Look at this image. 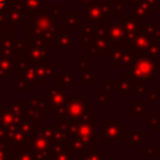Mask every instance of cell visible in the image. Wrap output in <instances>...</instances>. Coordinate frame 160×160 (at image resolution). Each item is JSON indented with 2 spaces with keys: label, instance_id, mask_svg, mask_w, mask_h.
I'll use <instances>...</instances> for the list:
<instances>
[{
  "label": "cell",
  "instance_id": "1",
  "mask_svg": "<svg viewBox=\"0 0 160 160\" xmlns=\"http://www.w3.org/2000/svg\"><path fill=\"white\" fill-rule=\"evenodd\" d=\"M56 125H36L28 139L26 146L34 154L35 160H50L58 145Z\"/></svg>",
  "mask_w": 160,
  "mask_h": 160
},
{
  "label": "cell",
  "instance_id": "2",
  "mask_svg": "<svg viewBox=\"0 0 160 160\" xmlns=\"http://www.w3.org/2000/svg\"><path fill=\"white\" fill-rule=\"evenodd\" d=\"M158 68V56H136L134 62L125 69V79L131 80L135 88L140 85H146L148 80L156 74Z\"/></svg>",
  "mask_w": 160,
  "mask_h": 160
},
{
  "label": "cell",
  "instance_id": "3",
  "mask_svg": "<svg viewBox=\"0 0 160 160\" xmlns=\"http://www.w3.org/2000/svg\"><path fill=\"white\" fill-rule=\"evenodd\" d=\"M90 109V102L85 100L84 96H78L69 99L68 102L59 109L56 114V120H76L85 115Z\"/></svg>",
  "mask_w": 160,
  "mask_h": 160
},
{
  "label": "cell",
  "instance_id": "4",
  "mask_svg": "<svg viewBox=\"0 0 160 160\" xmlns=\"http://www.w3.org/2000/svg\"><path fill=\"white\" fill-rule=\"evenodd\" d=\"M135 58H136V55L129 48L128 44L111 46V49L108 52V60L110 62H112L114 68L126 69L128 66H130L134 62Z\"/></svg>",
  "mask_w": 160,
  "mask_h": 160
},
{
  "label": "cell",
  "instance_id": "5",
  "mask_svg": "<svg viewBox=\"0 0 160 160\" xmlns=\"http://www.w3.org/2000/svg\"><path fill=\"white\" fill-rule=\"evenodd\" d=\"M101 140L105 141H126L125 126L118 119L101 120Z\"/></svg>",
  "mask_w": 160,
  "mask_h": 160
},
{
  "label": "cell",
  "instance_id": "6",
  "mask_svg": "<svg viewBox=\"0 0 160 160\" xmlns=\"http://www.w3.org/2000/svg\"><path fill=\"white\" fill-rule=\"evenodd\" d=\"M158 39L141 32L140 35H138L136 38H134L132 40H130L128 42L129 48L134 51V54L136 56H148V54L150 52V50L158 45Z\"/></svg>",
  "mask_w": 160,
  "mask_h": 160
},
{
  "label": "cell",
  "instance_id": "7",
  "mask_svg": "<svg viewBox=\"0 0 160 160\" xmlns=\"http://www.w3.org/2000/svg\"><path fill=\"white\" fill-rule=\"evenodd\" d=\"M68 98L66 94L61 90V89H55L52 88L51 90L46 91L45 95V111H51V112H56L59 109H61L66 102H68Z\"/></svg>",
  "mask_w": 160,
  "mask_h": 160
},
{
  "label": "cell",
  "instance_id": "8",
  "mask_svg": "<svg viewBox=\"0 0 160 160\" xmlns=\"http://www.w3.org/2000/svg\"><path fill=\"white\" fill-rule=\"evenodd\" d=\"M108 40L110 41V44L112 46L115 45H122V44H128V36H126V31L121 24V21H116V22H108V34H106Z\"/></svg>",
  "mask_w": 160,
  "mask_h": 160
},
{
  "label": "cell",
  "instance_id": "9",
  "mask_svg": "<svg viewBox=\"0 0 160 160\" xmlns=\"http://www.w3.org/2000/svg\"><path fill=\"white\" fill-rule=\"evenodd\" d=\"M125 31H126V36H128V40H132L134 38H136L138 35L141 34V30L142 28L148 24V21H144V20H140L138 18H134V16H130V18H122L120 19Z\"/></svg>",
  "mask_w": 160,
  "mask_h": 160
},
{
  "label": "cell",
  "instance_id": "10",
  "mask_svg": "<svg viewBox=\"0 0 160 160\" xmlns=\"http://www.w3.org/2000/svg\"><path fill=\"white\" fill-rule=\"evenodd\" d=\"M106 11L105 8L101 2L98 4H91L89 6H86V11H85V18L88 21L90 22H96L98 25L101 24H106Z\"/></svg>",
  "mask_w": 160,
  "mask_h": 160
},
{
  "label": "cell",
  "instance_id": "11",
  "mask_svg": "<svg viewBox=\"0 0 160 160\" xmlns=\"http://www.w3.org/2000/svg\"><path fill=\"white\" fill-rule=\"evenodd\" d=\"M148 102L146 101H131L130 102V118L131 119H148Z\"/></svg>",
  "mask_w": 160,
  "mask_h": 160
},
{
  "label": "cell",
  "instance_id": "12",
  "mask_svg": "<svg viewBox=\"0 0 160 160\" xmlns=\"http://www.w3.org/2000/svg\"><path fill=\"white\" fill-rule=\"evenodd\" d=\"M126 141L130 144L131 148L144 146L148 142V130L141 131H132L126 136Z\"/></svg>",
  "mask_w": 160,
  "mask_h": 160
},
{
  "label": "cell",
  "instance_id": "13",
  "mask_svg": "<svg viewBox=\"0 0 160 160\" xmlns=\"http://www.w3.org/2000/svg\"><path fill=\"white\" fill-rule=\"evenodd\" d=\"M50 160H74V152L69 150L65 145L58 144L54 149Z\"/></svg>",
  "mask_w": 160,
  "mask_h": 160
},
{
  "label": "cell",
  "instance_id": "14",
  "mask_svg": "<svg viewBox=\"0 0 160 160\" xmlns=\"http://www.w3.org/2000/svg\"><path fill=\"white\" fill-rule=\"evenodd\" d=\"M79 160H108V155L102 151L101 148L96 146L90 151L79 154Z\"/></svg>",
  "mask_w": 160,
  "mask_h": 160
},
{
  "label": "cell",
  "instance_id": "15",
  "mask_svg": "<svg viewBox=\"0 0 160 160\" xmlns=\"http://www.w3.org/2000/svg\"><path fill=\"white\" fill-rule=\"evenodd\" d=\"M116 90L120 96H129L132 90H135V85L131 80L124 79V80H118L116 84Z\"/></svg>",
  "mask_w": 160,
  "mask_h": 160
},
{
  "label": "cell",
  "instance_id": "16",
  "mask_svg": "<svg viewBox=\"0 0 160 160\" xmlns=\"http://www.w3.org/2000/svg\"><path fill=\"white\" fill-rule=\"evenodd\" d=\"M110 101H112V91L110 90L96 91V106L98 108H106Z\"/></svg>",
  "mask_w": 160,
  "mask_h": 160
},
{
  "label": "cell",
  "instance_id": "17",
  "mask_svg": "<svg viewBox=\"0 0 160 160\" xmlns=\"http://www.w3.org/2000/svg\"><path fill=\"white\" fill-rule=\"evenodd\" d=\"M141 158L142 159H158L159 158V148L155 146L151 141H148L141 148Z\"/></svg>",
  "mask_w": 160,
  "mask_h": 160
},
{
  "label": "cell",
  "instance_id": "18",
  "mask_svg": "<svg viewBox=\"0 0 160 160\" xmlns=\"http://www.w3.org/2000/svg\"><path fill=\"white\" fill-rule=\"evenodd\" d=\"M14 160H35L34 154L31 152V150L25 145L16 148V156Z\"/></svg>",
  "mask_w": 160,
  "mask_h": 160
},
{
  "label": "cell",
  "instance_id": "19",
  "mask_svg": "<svg viewBox=\"0 0 160 160\" xmlns=\"http://www.w3.org/2000/svg\"><path fill=\"white\" fill-rule=\"evenodd\" d=\"M148 120V130H160V116L158 112L150 114Z\"/></svg>",
  "mask_w": 160,
  "mask_h": 160
},
{
  "label": "cell",
  "instance_id": "20",
  "mask_svg": "<svg viewBox=\"0 0 160 160\" xmlns=\"http://www.w3.org/2000/svg\"><path fill=\"white\" fill-rule=\"evenodd\" d=\"M0 160H14L11 159V146L0 142Z\"/></svg>",
  "mask_w": 160,
  "mask_h": 160
},
{
  "label": "cell",
  "instance_id": "21",
  "mask_svg": "<svg viewBox=\"0 0 160 160\" xmlns=\"http://www.w3.org/2000/svg\"><path fill=\"white\" fill-rule=\"evenodd\" d=\"M59 39H61V44H59L58 45V49L60 50H71L72 49V45H71V39H72V36L71 35H65V36H61V38H59Z\"/></svg>",
  "mask_w": 160,
  "mask_h": 160
},
{
  "label": "cell",
  "instance_id": "22",
  "mask_svg": "<svg viewBox=\"0 0 160 160\" xmlns=\"http://www.w3.org/2000/svg\"><path fill=\"white\" fill-rule=\"evenodd\" d=\"M84 71V70H82ZM85 74L86 75H80V82L84 84V82H91V84H95V74H90L89 70H85Z\"/></svg>",
  "mask_w": 160,
  "mask_h": 160
},
{
  "label": "cell",
  "instance_id": "23",
  "mask_svg": "<svg viewBox=\"0 0 160 160\" xmlns=\"http://www.w3.org/2000/svg\"><path fill=\"white\" fill-rule=\"evenodd\" d=\"M148 101H159V92L156 90H151L148 92Z\"/></svg>",
  "mask_w": 160,
  "mask_h": 160
},
{
  "label": "cell",
  "instance_id": "24",
  "mask_svg": "<svg viewBox=\"0 0 160 160\" xmlns=\"http://www.w3.org/2000/svg\"><path fill=\"white\" fill-rule=\"evenodd\" d=\"M146 92H148L146 85H140V86H136V88H135V94H136V96H142V95H145Z\"/></svg>",
  "mask_w": 160,
  "mask_h": 160
},
{
  "label": "cell",
  "instance_id": "25",
  "mask_svg": "<svg viewBox=\"0 0 160 160\" xmlns=\"http://www.w3.org/2000/svg\"><path fill=\"white\" fill-rule=\"evenodd\" d=\"M148 56H160V44H158V45H155L151 50H150V52L148 54Z\"/></svg>",
  "mask_w": 160,
  "mask_h": 160
},
{
  "label": "cell",
  "instance_id": "26",
  "mask_svg": "<svg viewBox=\"0 0 160 160\" xmlns=\"http://www.w3.org/2000/svg\"><path fill=\"white\" fill-rule=\"evenodd\" d=\"M5 5H6V0H0V11L4 10Z\"/></svg>",
  "mask_w": 160,
  "mask_h": 160
},
{
  "label": "cell",
  "instance_id": "27",
  "mask_svg": "<svg viewBox=\"0 0 160 160\" xmlns=\"http://www.w3.org/2000/svg\"><path fill=\"white\" fill-rule=\"evenodd\" d=\"M4 100H5V92L0 91V101H4Z\"/></svg>",
  "mask_w": 160,
  "mask_h": 160
},
{
  "label": "cell",
  "instance_id": "28",
  "mask_svg": "<svg viewBox=\"0 0 160 160\" xmlns=\"http://www.w3.org/2000/svg\"><path fill=\"white\" fill-rule=\"evenodd\" d=\"M99 2H110V1H112V0H98Z\"/></svg>",
  "mask_w": 160,
  "mask_h": 160
},
{
  "label": "cell",
  "instance_id": "29",
  "mask_svg": "<svg viewBox=\"0 0 160 160\" xmlns=\"http://www.w3.org/2000/svg\"><path fill=\"white\" fill-rule=\"evenodd\" d=\"M158 140H159V141H160V134H159V138H158Z\"/></svg>",
  "mask_w": 160,
  "mask_h": 160
},
{
  "label": "cell",
  "instance_id": "30",
  "mask_svg": "<svg viewBox=\"0 0 160 160\" xmlns=\"http://www.w3.org/2000/svg\"><path fill=\"white\" fill-rule=\"evenodd\" d=\"M158 82H159V84H160V75H159V81H158Z\"/></svg>",
  "mask_w": 160,
  "mask_h": 160
}]
</instances>
